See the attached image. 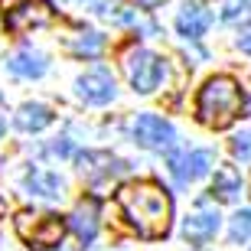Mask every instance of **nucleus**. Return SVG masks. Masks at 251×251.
I'll list each match as a JSON object with an SVG mask.
<instances>
[{"instance_id": "16", "label": "nucleus", "mask_w": 251, "mask_h": 251, "mask_svg": "<svg viewBox=\"0 0 251 251\" xmlns=\"http://www.w3.org/2000/svg\"><path fill=\"white\" fill-rule=\"evenodd\" d=\"M101 49H104V36H101V33H92V29L82 33V36L72 43V52H75V56H85V59H95Z\"/></svg>"}, {"instance_id": "4", "label": "nucleus", "mask_w": 251, "mask_h": 251, "mask_svg": "<svg viewBox=\"0 0 251 251\" xmlns=\"http://www.w3.org/2000/svg\"><path fill=\"white\" fill-rule=\"evenodd\" d=\"M3 7V26L10 33H26L52 23V3L49 0H0Z\"/></svg>"}, {"instance_id": "20", "label": "nucleus", "mask_w": 251, "mask_h": 251, "mask_svg": "<svg viewBox=\"0 0 251 251\" xmlns=\"http://www.w3.org/2000/svg\"><path fill=\"white\" fill-rule=\"evenodd\" d=\"M238 49L251 56V23H245V26H242V33H238Z\"/></svg>"}, {"instance_id": "2", "label": "nucleus", "mask_w": 251, "mask_h": 251, "mask_svg": "<svg viewBox=\"0 0 251 251\" xmlns=\"http://www.w3.org/2000/svg\"><path fill=\"white\" fill-rule=\"evenodd\" d=\"M245 111V92L232 75H212L196 95V118L212 130H225Z\"/></svg>"}, {"instance_id": "13", "label": "nucleus", "mask_w": 251, "mask_h": 251, "mask_svg": "<svg viewBox=\"0 0 251 251\" xmlns=\"http://www.w3.org/2000/svg\"><path fill=\"white\" fill-rule=\"evenodd\" d=\"M52 124V111H49L46 104H23L17 111V127L20 130H29V134H36V130L49 127Z\"/></svg>"}, {"instance_id": "17", "label": "nucleus", "mask_w": 251, "mask_h": 251, "mask_svg": "<svg viewBox=\"0 0 251 251\" xmlns=\"http://www.w3.org/2000/svg\"><path fill=\"white\" fill-rule=\"evenodd\" d=\"M228 238H232L235 245H238V242H248V238H251V209H242V212H235V215H232Z\"/></svg>"}, {"instance_id": "7", "label": "nucleus", "mask_w": 251, "mask_h": 251, "mask_svg": "<svg viewBox=\"0 0 251 251\" xmlns=\"http://www.w3.org/2000/svg\"><path fill=\"white\" fill-rule=\"evenodd\" d=\"M215 167V150L202 147V150H189V153H179V157L170 160V173L179 186H189L196 179H202L209 170Z\"/></svg>"}, {"instance_id": "21", "label": "nucleus", "mask_w": 251, "mask_h": 251, "mask_svg": "<svg viewBox=\"0 0 251 251\" xmlns=\"http://www.w3.org/2000/svg\"><path fill=\"white\" fill-rule=\"evenodd\" d=\"M137 3H140V7H144V10H153V7H160L163 0H137Z\"/></svg>"}, {"instance_id": "14", "label": "nucleus", "mask_w": 251, "mask_h": 251, "mask_svg": "<svg viewBox=\"0 0 251 251\" xmlns=\"http://www.w3.org/2000/svg\"><path fill=\"white\" fill-rule=\"evenodd\" d=\"M212 196H215V199H222V202H235V199L242 196V176H238L232 167H222L219 173H215Z\"/></svg>"}, {"instance_id": "6", "label": "nucleus", "mask_w": 251, "mask_h": 251, "mask_svg": "<svg viewBox=\"0 0 251 251\" xmlns=\"http://www.w3.org/2000/svg\"><path fill=\"white\" fill-rule=\"evenodd\" d=\"M134 140L147 150L167 153L176 144V130L170 127V121H163L160 114H137V121H134Z\"/></svg>"}, {"instance_id": "11", "label": "nucleus", "mask_w": 251, "mask_h": 251, "mask_svg": "<svg viewBox=\"0 0 251 251\" xmlns=\"http://www.w3.org/2000/svg\"><path fill=\"white\" fill-rule=\"evenodd\" d=\"M209 23H212V17L199 3H183V10L176 13V29H179V36H186V39H199L209 29Z\"/></svg>"}, {"instance_id": "18", "label": "nucleus", "mask_w": 251, "mask_h": 251, "mask_svg": "<svg viewBox=\"0 0 251 251\" xmlns=\"http://www.w3.org/2000/svg\"><path fill=\"white\" fill-rule=\"evenodd\" d=\"M232 153L245 163H251V130H242L238 137L232 140Z\"/></svg>"}, {"instance_id": "5", "label": "nucleus", "mask_w": 251, "mask_h": 251, "mask_svg": "<svg viewBox=\"0 0 251 251\" xmlns=\"http://www.w3.org/2000/svg\"><path fill=\"white\" fill-rule=\"evenodd\" d=\"M124 72L134 85V92L150 95L163 78V59L153 56L150 49H130L127 59H124Z\"/></svg>"}, {"instance_id": "15", "label": "nucleus", "mask_w": 251, "mask_h": 251, "mask_svg": "<svg viewBox=\"0 0 251 251\" xmlns=\"http://www.w3.org/2000/svg\"><path fill=\"white\" fill-rule=\"evenodd\" d=\"M7 65L13 75H23V78H39V75L46 72V59L39 56V52H17Z\"/></svg>"}, {"instance_id": "1", "label": "nucleus", "mask_w": 251, "mask_h": 251, "mask_svg": "<svg viewBox=\"0 0 251 251\" xmlns=\"http://www.w3.org/2000/svg\"><path fill=\"white\" fill-rule=\"evenodd\" d=\"M118 205H121L124 219L140 238H163L170 232V219H173V199L160 183L153 179H140L127 183L118 189Z\"/></svg>"}, {"instance_id": "22", "label": "nucleus", "mask_w": 251, "mask_h": 251, "mask_svg": "<svg viewBox=\"0 0 251 251\" xmlns=\"http://www.w3.org/2000/svg\"><path fill=\"white\" fill-rule=\"evenodd\" d=\"M0 134H3V124H0Z\"/></svg>"}, {"instance_id": "9", "label": "nucleus", "mask_w": 251, "mask_h": 251, "mask_svg": "<svg viewBox=\"0 0 251 251\" xmlns=\"http://www.w3.org/2000/svg\"><path fill=\"white\" fill-rule=\"evenodd\" d=\"M78 95H82L88 104H108L114 98V75L104 72V69L85 72L82 78H78Z\"/></svg>"}, {"instance_id": "12", "label": "nucleus", "mask_w": 251, "mask_h": 251, "mask_svg": "<svg viewBox=\"0 0 251 251\" xmlns=\"http://www.w3.org/2000/svg\"><path fill=\"white\" fill-rule=\"evenodd\" d=\"M26 189L33 196H39V199H56V196H62L65 183H62V176L49 173V170H29L26 173Z\"/></svg>"}, {"instance_id": "19", "label": "nucleus", "mask_w": 251, "mask_h": 251, "mask_svg": "<svg viewBox=\"0 0 251 251\" xmlns=\"http://www.w3.org/2000/svg\"><path fill=\"white\" fill-rule=\"evenodd\" d=\"M248 10H251V0H228V3H225V10H222V20H228V23H232V20L245 17Z\"/></svg>"}, {"instance_id": "10", "label": "nucleus", "mask_w": 251, "mask_h": 251, "mask_svg": "<svg viewBox=\"0 0 251 251\" xmlns=\"http://www.w3.org/2000/svg\"><path fill=\"white\" fill-rule=\"evenodd\" d=\"M69 225H72V232L78 235L85 245H92L95 235H98V202H95V199H82V202L75 205Z\"/></svg>"}, {"instance_id": "3", "label": "nucleus", "mask_w": 251, "mask_h": 251, "mask_svg": "<svg viewBox=\"0 0 251 251\" xmlns=\"http://www.w3.org/2000/svg\"><path fill=\"white\" fill-rule=\"evenodd\" d=\"M17 235L29 248H52L62 242L65 222L56 212H20L17 215Z\"/></svg>"}, {"instance_id": "8", "label": "nucleus", "mask_w": 251, "mask_h": 251, "mask_svg": "<svg viewBox=\"0 0 251 251\" xmlns=\"http://www.w3.org/2000/svg\"><path fill=\"white\" fill-rule=\"evenodd\" d=\"M219 225H222V219H219L215 209H199L183 222V238L189 245H209L219 232Z\"/></svg>"}]
</instances>
